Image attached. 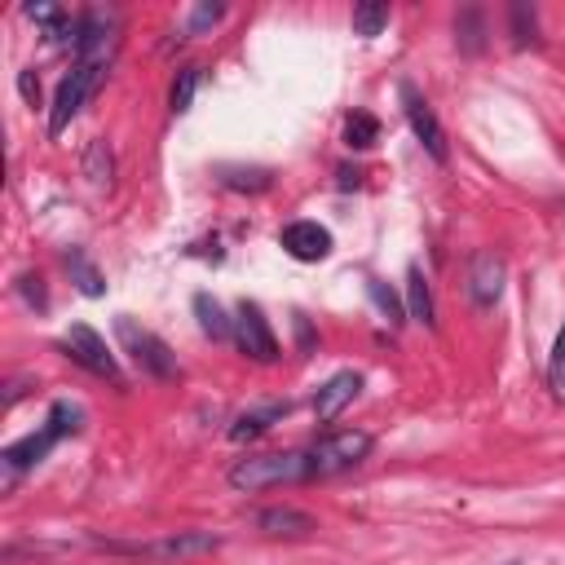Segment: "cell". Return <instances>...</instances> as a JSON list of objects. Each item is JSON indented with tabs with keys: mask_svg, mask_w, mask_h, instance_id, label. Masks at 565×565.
Returning <instances> with one entry per match:
<instances>
[{
	"mask_svg": "<svg viewBox=\"0 0 565 565\" xmlns=\"http://www.w3.org/2000/svg\"><path fill=\"white\" fill-rule=\"evenodd\" d=\"M79 424H84V411L75 406V402H53V411H49V419L40 424V433H26V437H18L13 446H4V468L18 477V472H26V468H35V463H44L49 459V450L62 441V437H71V433H79Z\"/></svg>",
	"mask_w": 565,
	"mask_h": 565,
	"instance_id": "cell-1",
	"label": "cell"
},
{
	"mask_svg": "<svg viewBox=\"0 0 565 565\" xmlns=\"http://www.w3.org/2000/svg\"><path fill=\"white\" fill-rule=\"evenodd\" d=\"M106 66H110V57H75V66L62 75V84L53 93V106H49V137H62L66 124L88 106V97L106 79Z\"/></svg>",
	"mask_w": 565,
	"mask_h": 565,
	"instance_id": "cell-2",
	"label": "cell"
},
{
	"mask_svg": "<svg viewBox=\"0 0 565 565\" xmlns=\"http://www.w3.org/2000/svg\"><path fill=\"white\" fill-rule=\"evenodd\" d=\"M309 481V455L305 450H278V455H247L230 468L234 490H274Z\"/></svg>",
	"mask_w": 565,
	"mask_h": 565,
	"instance_id": "cell-3",
	"label": "cell"
},
{
	"mask_svg": "<svg viewBox=\"0 0 565 565\" xmlns=\"http://www.w3.org/2000/svg\"><path fill=\"white\" fill-rule=\"evenodd\" d=\"M115 335H119V349L141 366V375H150V380H177V375H181L177 353H172L168 340L154 335L150 327H141V322H132L128 313H119V318H115Z\"/></svg>",
	"mask_w": 565,
	"mask_h": 565,
	"instance_id": "cell-4",
	"label": "cell"
},
{
	"mask_svg": "<svg viewBox=\"0 0 565 565\" xmlns=\"http://www.w3.org/2000/svg\"><path fill=\"white\" fill-rule=\"evenodd\" d=\"M305 455H309V481H313V477H335V472L358 468V463L371 455V433H362V428H340V433L318 437Z\"/></svg>",
	"mask_w": 565,
	"mask_h": 565,
	"instance_id": "cell-5",
	"label": "cell"
},
{
	"mask_svg": "<svg viewBox=\"0 0 565 565\" xmlns=\"http://www.w3.org/2000/svg\"><path fill=\"white\" fill-rule=\"evenodd\" d=\"M102 547L119 552V556H137V561H185V556L216 552L221 539L203 534V530H185V534H163V539H146V543H102Z\"/></svg>",
	"mask_w": 565,
	"mask_h": 565,
	"instance_id": "cell-6",
	"label": "cell"
},
{
	"mask_svg": "<svg viewBox=\"0 0 565 565\" xmlns=\"http://www.w3.org/2000/svg\"><path fill=\"white\" fill-rule=\"evenodd\" d=\"M57 349H62L75 366H84V371H93V375H102V380H110V384H124V371H119L115 353L106 349V340H102L88 322H71V327L62 331Z\"/></svg>",
	"mask_w": 565,
	"mask_h": 565,
	"instance_id": "cell-7",
	"label": "cell"
},
{
	"mask_svg": "<svg viewBox=\"0 0 565 565\" xmlns=\"http://www.w3.org/2000/svg\"><path fill=\"white\" fill-rule=\"evenodd\" d=\"M234 340H238V349L252 358V362H278V340H274V331H269V318H265V309L256 305V300H243L238 309H234Z\"/></svg>",
	"mask_w": 565,
	"mask_h": 565,
	"instance_id": "cell-8",
	"label": "cell"
},
{
	"mask_svg": "<svg viewBox=\"0 0 565 565\" xmlns=\"http://www.w3.org/2000/svg\"><path fill=\"white\" fill-rule=\"evenodd\" d=\"M402 110H406V124H411L415 141H419L437 163H446V132H441V124H437L433 106L424 102V93H419L411 79H402Z\"/></svg>",
	"mask_w": 565,
	"mask_h": 565,
	"instance_id": "cell-9",
	"label": "cell"
},
{
	"mask_svg": "<svg viewBox=\"0 0 565 565\" xmlns=\"http://www.w3.org/2000/svg\"><path fill=\"white\" fill-rule=\"evenodd\" d=\"M503 278H508L503 256L490 252V247L477 252V256L468 260V296H472V305H477V309H494L499 296H503Z\"/></svg>",
	"mask_w": 565,
	"mask_h": 565,
	"instance_id": "cell-10",
	"label": "cell"
},
{
	"mask_svg": "<svg viewBox=\"0 0 565 565\" xmlns=\"http://www.w3.org/2000/svg\"><path fill=\"white\" fill-rule=\"evenodd\" d=\"M278 247H282L291 260H322V256L331 252V230L318 225V221H291V225H282Z\"/></svg>",
	"mask_w": 565,
	"mask_h": 565,
	"instance_id": "cell-11",
	"label": "cell"
},
{
	"mask_svg": "<svg viewBox=\"0 0 565 565\" xmlns=\"http://www.w3.org/2000/svg\"><path fill=\"white\" fill-rule=\"evenodd\" d=\"M358 388H362V375H358V371H335V375L313 393V415H318V424H331V419L358 397Z\"/></svg>",
	"mask_w": 565,
	"mask_h": 565,
	"instance_id": "cell-12",
	"label": "cell"
},
{
	"mask_svg": "<svg viewBox=\"0 0 565 565\" xmlns=\"http://www.w3.org/2000/svg\"><path fill=\"white\" fill-rule=\"evenodd\" d=\"M256 530L269 539H305L318 530V521L300 508H265V512H256Z\"/></svg>",
	"mask_w": 565,
	"mask_h": 565,
	"instance_id": "cell-13",
	"label": "cell"
},
{
	"mask_svg": "<svg viewBox=\"0 0 565 565\" xmlns=\"http://www.w3.org/2000/svg\"><path fill=\"white\" fill-rule=\"evenodd\" d=\"M287 415V402H269V406H256V411H243L234 424H230V437L234 441H252L260 433H269L278 419Z\"/></svg>",
	"mask_w": 565,
	"mask_h": 565,
	"instance_id": "cell-14",
	"label": "cell"
},
{
	"mask_svg": "<svg viewBox=\"0 0 565 565\" xmlns=\"http://www.w3.org/2000/svg\"><path fill=\"white\" fill-rule=\"evenodd\" d=\"M406 318H415L424 327H437V318H433V291H428V278H424L419 265L406 269Z\"/></svg>",
	"mask_w": 565,
	"mask_h": 565,
	"instance_id": "cell-15",
	"label": "cell"
},
{
	"mask_svg": "<svg viewBox=\"0 0 565 565\" xmlns=\"http://www.w3.org/2000/svg\"><path fill=\"white\" fill-rule=\"evenodd\" d=\"M194 313H199V331H203V335H212V340H230V335H234V318H225V309H221L216 296L199 291V296H194Z\"/></svg>",
	"mask_w": 565,
	"mask_h": 565,
	"instance_id": "cell-16",
	"label": "cell"
},
{
	"mask_svg": "<svg viewBox=\"0 0 565 565\" xmlns=\"http://www.w3.org/2000/svg\"><path fill=\"white\" fill-rule=\"evenodd\" d=\"M221 185L234 194H265L274 185L269 168H221Z\"/></svg>",
	"mask_w": 565,
	"mask_h": 565,
	"instance_id": "cell-17",
	"label": "cell"
},
{
	"mask_svg": "<svg viewBox=\"0 0 565 565\" xmlns=\"http://www.w3.org/2000/svg\"><path fill=\"white\" fill-rule=\"evenodd\" d=\"M199 84H203V66H181L177 79H172V88H168V110L172 115H185L190 102H194V93H199Z\"/></svg>",
	"mask_w": 565,
	"mask_h": 565,
	"instance_id": "cell-18",
	"label": "cell"
},
{
	"mask_svg": "<svg viewBox=\"0 0 565 565\" xmlns=\"http://www.w3.org/2000/svg\"><path fill=\"white\" fill-rule=\"evenodd\" d=\"M84 177L93 185H110V177H115V154H110V146L102 137H93L84 146Z\"/></svg>",
	"mask_w": 565,
	"mask_h": 565,
	"instance_id": "cell-19",
	"label": "cell"
},
{
	"mask_svg": "<svg viewBox=\"0 0 565 565\" xmlns=\"http://www.w3.org/2000/svg\"><path fill=\"white\" fill-rule=\"evenodd\" d=\"M66 269H71V282H75L84 296H102V291H106V278L88 265V256H84L79 247H71V252H66Z\"/></svg>",
	"mask_w": 565,
	"mask_h": 565,
	"instance_id": "cell-20",
	"label": "cell"
},
{
	"mask_svg": "<svg viewBox=\"0 0 565 565\" xmlns=\"http://www.w3.org/2000/svg\"><path fill=\"white\" fill-rule=\"evenodd\" d=\"M375 141H380V119L366 115V110H353V115L344 119V146L366 150V146H375Z\"/></svg>",
	"mask_w": 565,
	"mask_h": 565,
	"instance_id": "cell-21",
	"label": "cell"
},
{
	"mask_svg": "<svg viewBox=\"0 0 565 565\" xmlns=\"http://www.w3.org/2000/svg\"><path fill=\"white\" fill-rule=\"evenodd\" d=\"M388 26V4H353V31L358 35H380Z\"/></svg>",
	"mask_w": 565,
	"mask_h": 565,
	"instance_id": "cell-22",
	"label": "cell"
},
{
	"mask_svg": "<svg viewBox=\"0 0 565 565\" xmlns=\"http://www.w3.org/2000/svg\"><path fill=\"white\" fill-rule=\"evenodd\" d=\"M366 291H371V300L380 305V313H384L393 327H397V322H406V313H402V300L393 296V287H384L380 278H366Z\"/></svg>",
	"mask_w": 565,
	"mask_h": 565,
	"instance_id": "cell-23",
	"label": "cell"
},
{
	"mask_svg": "<svg viewBox=\"0 0 565 565\" xmlns=\"http://www.w3.org/2000/svg\"><path fill=\"white\" fill-rule=\"evenodd\" d=\"M455 31H459V44H463L468 53L481 49V35H486V31H481V13H477V9H463V13L455 18Z\"/></svg>",
	"mask_w": 565,
	"mask_h": 565,
	"instance_id": "cell-24",
	"label": "cell"
},
{
	"mask_svg": "<svg viewBox=\"0 0 565 565\" xmlns=\"http://www.w3.org/2000/svg\"><path fill=\"white\" fill-rule=\"evenodd\" d=\"M547 388L556 397H565V327H561V335L552 344V358H547Z\"/></svg>",
	"mask_w": 565,
	"mask_h": 565,
	"instance_id": "cell-25",
	"label": "cell"
},
{
	"mask_svg": "<svg viewBox=\"0 0 565 565\" xmlns=\"http://www.w3.org/2000/svg\"><path fill=\"white\" fill-rule=\"evenodd\" d=\"M221 18H225V9H221V4H194V9H190V18H185V31H190V35H199V31L216 26Z\"/></svg>",
	"mask_w": 565,
	"mask_h": 565,
	"instance_id": "cell-26",
	"label": "cell"
},
{
	"mask_svg": "<svg viewBox=\"0 0 565 565\" xmlns=\"http://www.w3.org/2000/svg\"><path fill=\"white\" fill-rule=\"evenodd\" d=\"M18 291H22V300H26L31 309H44V305H49V296H44V282H40L35 274H22V278H18Z\"/></svg>",
	"mask_w": 565,
	"mask_h": 565,
	"instance_id": "cell-27",
	"label": "cell"
},
{
	"mask_svg": "<svg viewBox=\"0 0 565 565\" xmlns=\"http://www.w3.org/2000/svg\"><path fill=\"white\" fill-rule=\"evenodd\" d=\"M512 26H516V44L534 40V13H530L525 4H516V9H512Z\"/></svg>",
	"mask_w": 565,
	"mask_h": 565,
	"instance_id": "cell-28",
	"label": "cell"
},
{
	"mask_svg": "<svg viewBox=\"0 0 565 565\" xmlns=\"http://www.w3.org/2000/svg\"><path fill=\"white\" fill-rule=\"evenodd\" d=\"M18 93H22L31 106L40 102V79H35V71H18Z\"/></svg>",
	"mask_w": 565,
	"mask_h": 565,
	"instance_id": "cell-29",
	"label": "cell"
}]
</instances>
